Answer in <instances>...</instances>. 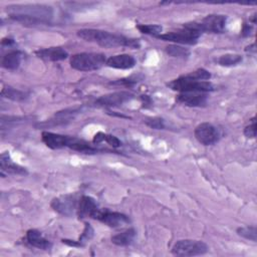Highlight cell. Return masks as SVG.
I'll use <instances>...</instances> for the list:
<instances>
[{"label": "cell", "mask_w": 257, "mask_h": 257, "mask_svg": "<svg viewBox=\"0 0 257 257\" xmlns=\"http://www.w3.org/2000/svg\"><path fill=\"white\" fill-rule=\"evenodd\" d=\"M77 36L81 39L89 42L97 43L102 47H117V46H127L132 48H139L141 43L138 39L128 38L123 35L113 34L108 31L92 29V28H83L77 31Z\"/></svg>", "instance_id": "cell-1"}, {"label": "cell", "mask_w": 257, "mask_h": 257, "mask_svg": "<svg viewBox=\"0 0 257 257\" xmlns=\"http://www.w3.org/2000/svg\"><path fill=\"white\" fill-rule=\"evenodd\" d=\"M70 66L78 71H91L102 67L106 63V57L99 52H80L73 54L69 60Z\"/></svg>", "instance_id": "cell-2"}, {"label": "cell", "mask_w": 257, "mask_h": 257, "mask_svg": "<svg viewBox=\"0 0 257 257\" xmlns=\"http://www.w3.org/2000/svg\"><path fill=\"white\" fill-rule=\"evenodd\" d=\"M168 86L173 90L179 92H210L215 89V86L209 80H197L188 77L187 75H182L171 82Z\"/></svg>", "instance_id": "cell-3"}, {"label": "cell", "mask_w": 257, "mask_h": 257, "mask_svg": "<svg viewBox=\"0 0 257 257\" xmlns=\"http://www.w3.org/2000/svg\"><path fill=\"white\" fill-rule=\"evenodd\" d=\"M227 16L223 14H210L203 18L200 22L186 23L187 26L198 30L199 32L223 33L226 29Z\"/></svg>", "instance_id": "cell-4"}, {"label": "cell", "mask_w": 257, "mask_h": 257, "mask_svg": "<svg viewBox=\"0 0 257 257\" xmlns=\"http://www.w3.org/2000/svg\"><path fill=\"white\" fill-rule=\"evenodd\" d=\"M201 32H199L196 29H193L186 24H184V27L182 29H179L177 31H170L167 33H162L157 38L165 40V41H171L179 44H188V45H194L198 42V39L201 36Z\"/></svg>", "instance_id": "cell-5"}, {"label": "cell", "mask_w": 257, "mask_h": 257, "mask_svg": "<svg viewBox=\"0 0 257 257\" xmlns=\"http://www.w3.org/2000/svg\"><path fill=\"white\" fill-rule=\"evenodd\" d=\"M208 249V245L203 241L184 239L173 245L172 253L176 256H198L207 253Z\"/></svg>", "instance_id": "cell-6"}, {"label": "cell", "mask_w": 257, "mask_h": 257, "mask_svg": "<svg viewBox=\"0 0 257 257\" xmlns=\"http://www.w3.org/2000/svg\"><path fill=\"white\" fill-rule=\"evenodd\" d=\"M7 8L12 12L11 14L26 15L45 21H49L53 14L51 7L45 5H14Z\"/></svg>", "instance_id": "cell-7"}, {"label": "cell", "mask_w": 257, "mask_h": 257, "mask_svg": "<svg viewBox=\"0 0 257 257\" xmlns=\"http://www.w3.org/2000/svg\"><path fill=\"white\" fill-rule=\"evenodd\" d=\"M197 141L204 146H212L220 140L219 130L210 122H202L198 124L194 131Z\"/></svg>", "instance_id": "cell-8"}, {"label": "cell", "mask_w": 257, "mask_h": 257, "mask_svg": "<svg viewBox=\"0 0 257 257\" xmlns=\"http://www.w3.org/2000/svg\"><path fill=\"white\" fill-rule=\"evenodd\" d=\"M134 97H135V94L131 91H126V90L115 91L112 93L99 96L94 101V104L97 106H103V107H115V106L122 105L127 101H131Z\"/></svg>", "instance_id": "cell-9"}, {"label": "cell", "mask_w": 257, "mask_h": 257, "mask_svg": "<svg viewBox=\"0 0 257 257\" xmlns=\"http://www.w3.org/2000/svg\"><path fill=\"white\" fill-rule=\"evenodd\" d=\"M93 219H96L111 228H118L131 223V219L125 214L100 209L96 211V213L93 216Z\"/></svg>", "instance_id": "cell-10"}, {"label": "cell", "mask_w": 257, "mask_h": 257, "mask_svg": "<svg viewBox=\"0 0 257 257\" xmlns=\"http://www.w3.org/2000/svg\"><path fill=\"white\" fill-rule=\"evenodd\" d=\"M51 208L57 213L64 216H71L74 209L77 208V203L75 197L72 195H63L54 198L51 201Z\"/></svg>", "instance_id": "cell-11"}, {"label": "cell", "mask_w": 257, "mask_h": 257, "mask_svg": "<svg viewBox=\"0 0 257 257\" xmlns=\"http://www.w3.org/2000/svg\"><path fill=\"white\" fill-rule=\"evenodd\" d=\"M176 100L187 106L201 107L207 104L208 95L205 92H180Z\"/></svg>", "instance_id": "cell-12"}, {"label": "cell", "mask_w": 257, "mask_h": 257, "mask_svg": "<svg viewBox=\"0 0 257 257\" xmlns=\"http://www.w3.org/2000/svg\"><path fill=\"white\" fill-rule=\"evenodd\" d=\"M0 169H1V175L4 176V174L7 175H21L26 176L28 174L27 170L14 163L9 155V152H4L0 156Z\"/></svg>", "instance_id": "cell-13"}, {"label": "cell", "mask_w": 257, "mask_h": 257, "mask_svg": "<svg viewBox=\"0 0 257 257\" xmlns=\"http://www.w3.org/2000/svg\"><path fill=\"white\" fill-rule=\"evenodd\" d=\"M77 215L79 219H84L87 217L93 218L94 214L98 210L95 200L89 196H82L77 203Z\"/></svg>", "instance_id": "cell-14"}, {"label": "cell", "mask_w": 257, "mask_h": 257, "mask_svg": "<svg viewBox=\"0 0 257 257\" xmlns=\"http://www.w3.org/2000/svg\"><path fill=\"white\" fill-rule=\"evenodd\" d=\"M137 63L136 58L130 54H117L106 59L105 65L116 69H131Z\"/></svg>", "instance_id": "cell-15"}, {"label": "cell", "mask_w": 257, "mask_h": 257, "mask_svg": "<svg viewBox=\"0 0 257 257\" xmlns=\"http://www.w3.org/2000/svg\"><path fill=\"white\" fill-rule=\"evenodd\" d=\"M65 148L71 149L75 152H79L82 154H95L101 151V150H98L97 148L92 147L89 143H87L84 140L78 139L76 137H69V136H67Z\"/></svg>", "instance_id": "cell-16"}, {"label": "cell", "mask_w": 257, "mask_h": 257, "mask_svg": "<svg viewBox=\"0 0 257 257\" xmlns=\"http://www.w3.org/2000/svg\"><path fill=\"white\" fill-rule=\"evenodd\" d=\"M35 54L44 60L49 61H60L64 60L68 56V52L62 47H48L43 49H38L35 51Z\"/></svg>", "instance_id": "cell-17"}, {"label": "cell", "mask_w": 257, "mask_h": 257, "mask_svg": "<svg viewBox=\"0 0 257 257\" xmlns=\"http://www.w3.org/2000/svg\"><path fill=\"white\" fill-rule=\"evenodd\" d=\"M26 240L29 245L41 250H50L52 243L43 237L40 231L36 229H29L26 232Z\"/></svg>", "instance_id": "cell-18"}, {"label": "cell", "mask_w": 257, "mask_h": 257, "mask_svg": "<svg viewBox=\"0 0 257 257\" xmlns=\"http://www.w3.org/2000/svg\"><path fill=\"white\" fill-rule=\"evenodd\" d=\"M67 136L60 135V134H55L51 132L44 131L41 133V140L42 142L50 149L52 150H58L65 148V143H66Z\"/></svg>", "instance_id": "cell-19"}, {"label": "cell", "mask_w": 257, "mask_h": 257, "mask_svg": "<svg viewBox=\"0 0 257 257\" xmlns=\"http://www.w3.org/2000/svg\"><path fill=\"white\" fill-rule=\"evenodd\" d=\"M22 59V52L19 50H12L5 54L1 60L2 67L9 69V70H15L19 67Z\"/></svg>", "instance_id": "cell-20"}, {"label": "cell", "mask_w": 257, "mask_h": 257, "mask_svg": "<svg viewBox=\"0 0 257 257\" xmlns=\"http://www.w3.org/2000/svg\"><path fill=\"white\" fill-rule=\"evenodd\" d=\"M136 235V230L134 228H128L118 234L113 235L111 237V242L116 246H128L134 242Z\"/></svg>", "instance_id": "cell-21"}, {"label": "cell", "mask_w": 257, "mask_h": 257, "mask_svg": "<svg viewBox=\"0 0 257 257\" xmlns=\"http://www.w3.org/2000/svg\"><path fill=\"white\" fill-rule=\"evenodd\" d=\"M1 95L14 101H23L28 97V94L22 90L16 89L12 86H3L1 89Z\"/></svg>", "instance_id": "cell-22"}, {"label": "cell", "mask_w": 257, "mask_h": 257, "mask_svg": "<svg viewBox=\"0 0 257 257\" xmlns=\"http://www.w3.org/2000/svg\"><path fill=\"white\" fill-rule=\"evenodd\" d=\"M92 142H93V144H96V145H98L102 142H105L112 148H118L121 146V142L115 136L104 134L101 132H98L97 134L94 135Z\"/></svg>", "instance_id": "cell-23"}, {"label": "cell", "mask_w": 257, "mask_h": 257, "mask_svg": "<svg viewBox=\"0 0 257 257\" xmlns=\"http://www.w3.org/2000/svg\"><path fill=\"white\" fill-rule=\"evenodd\" d=\"M242 60H243V57L240 54L227 53V54L219 56L216 59V62L221 66H235V65L241 63Z\"/></svg>", "instance_id": "cell-24"}, {"label": "cell", "mask_w": 257, "mask_h": 257, "mask_svg": "<svg viewBox=\"0 0 257 257\" xmlns=\"http://www.w3.org/2000/svg\"><path fill=\"white\" fill-rule=\"evenodd\" d=\"M167 54H169L170 56L173 57H178V58H188L190 56V50L182 47L180 45L177 44H172L169 45L165 48Z\"/></svg>", "instance_id": "cell-25"}, {"label": "cell", "mask_w": 257, "mask_h": 257, "mask_svg": "<svg viewBox=\"0 0 257 257\" xmlns=\"http://www.w3.org/2000/svg\"><path fill=\"white\" fill-rule=\"evenodd\" d=\"M137 28L140 32L148 35H153L155 37L162 34L163 27L158 24H139L137 25Z\"/></svg>", "instance_id": "cell-26"}, {"label": "cell", "mask_w": 257, "mask_h": 257, "mask_svg": "<svg viewBox=\"0 0 257 257\" xmlns=\"http://www.w3.org/2000/svg\"><path fill=\"white\" fill-rule=\"evenodd\" d=\"M237 234L247 240H251L253 242L257 241V229L255 226H246L239 227L236 230Z\"/></svg>", "instance_id": "cell-27"}, {"label": "cell", "mask_w": 257, "mask_h": 257, "mask_svg": "<svg viewBox=\"0 0 257 257\" xmlns=\"http://www.w3.org/2000/svg\"><path fill=\"white\" fill-rule=\"evenodd\" d=\"M141 79H142V76L133 75V76H130V77H124V78H120V79H117L115 81H112V82H110V84L123 85L125 87H132L135 84H137Z\"/></svg>", "instance_id": "cell-28"}, {"label": "cell", "mask_w": 257, "mask_h": 257, "mask_svg": "<svg viewBox=\"0 0 257 257\" xmlns=\"http://www.w3.org/2000/svg\"><path fill=\"white\" fill-rule=\"evenodd\" d=\"M188 77L193 78V79H197V80H208L211 78V73L206 70L205 68H199L189 74H186Z\"/></svg>", "instance_id": "cell-29"}, {"label": "cell", "mask_w": 257, "mask_h": 257, "mask_svg": "<svg viewBox=\"0 0 257 257\" xmlns=\"http://www.w3.org/2000/svg\"><path fill=\"white\" fill-rule=\"evenodd\" d=\"M93 234H94V230H93V228L90 226V224H89V223H85V226H84L83 232H82V233H81V235L79 236L78 242L81 244V246H83L85 242H87L88 240H90V239L93 237Z\"/></svg>", "instance_id": "cell-30"}, {"label": "cell", "mask_w": 257, "mask_h": 257, "mask_svg": "<svg viewBox=\"0 0 257 257\" xmlns=\"http://www.w3.org/2000/svg\"><path fill=\"white\" fill-rule=\"evenodd\" d=\"M145 123L155 130H163L165 128V121L161 117H146L144 119Z\"/></svg>", "instance_id": "cell-31"}, {"label": "cell", "mask_w": 257, "mask_h": 257, "mask_svg": "<svg viewBox=\"0 0 257 257\" xmlns=\"http://www.w3.org/2000/svg\"><path fill=\"white\" fill-rule=\"evenodd\" d=\"M244 135H245V137H247L249 139H255V137H256V120H255V117H252L249 124H247L245 126Z\"/></svg>", "instance_id": "cell-32"}, {"label": "cell", "mask_w": 257, "mask_h": 257, "mask_svg": "<svg viewBox=\"0 0 257 257\" xmlns=\"http://www.w3.org/2000/svg\"><path fill=\"white\" fill-rule=\"evenodd\" d=\"M252 31V26L250 25V23H244L242 30H241V35L242 36H248Z\"/></svg>", "instance_id": "cell-33"}, {"label": "cell", "mask_w": 257, "mask_h": 257, "mask_svg": "<svg viewBox=\"0 0 257 257\" xmlns=\"http://www.w3.org/2000/svg\"><path fill=\"white\" fill-rule=\"evenodd\" d=\"M2 44L4 45V44H6V45H12V44H14V40L13 39H10V38H8V39H3L2 40Z\"/></svg>", "instance_id": "cell-34"}]
</instances>
